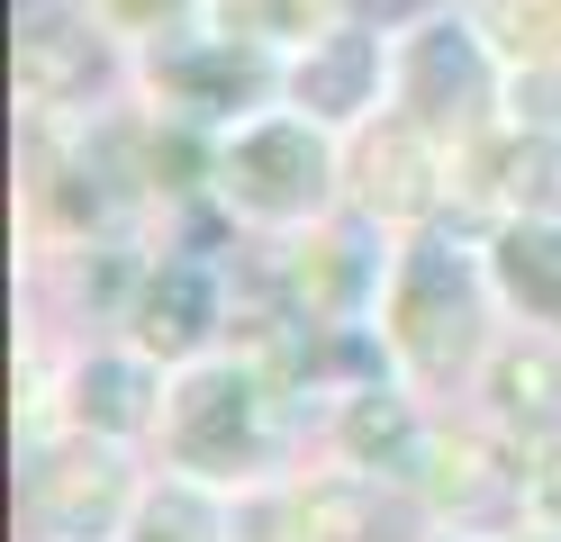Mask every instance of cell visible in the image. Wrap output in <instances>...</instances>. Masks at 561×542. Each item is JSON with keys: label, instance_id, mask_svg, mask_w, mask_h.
Masks as SVG:
<instances>
[{"label": "cell", "instance_id": "cell-2", "mask_svg": "<svg viewBox=\"0 0 561 542\" xmlns=\"http://www.w3.org/2000/svg\"><path fill=\"white\" fill-rule=\"evenodd\" d=\"M327 181H335V154L318 118H244L227 145H218V199L263 235H290L327 208Z\"/></svg>", "mask_w": 561, "mask_h": 542}, {"label": "cell", "instance_id": "cell-1", "mask_svg": "<svg viewBox=\"0 0 561 542\" xmlns=\"http://www.w3.org/2000/svg\"><path fill=\"white\" fill-rule=\"evenodd\" d=\"M489 299H499V280H489L462 244L416 235L399 263H390L380 344H390L416 380H453V371H471L480 344H489Z\"/></svg>", "mask_w": 561, "mask_h": 542}, {"label": "cell", "instance_id": "cell-20", "mask_svg": "<svg viewBox=\"0 0 561 542\" xmlns=\"http://www.w3.org/2000/svg\"><path fill=\"white\" fill-rule=\"evenodd\" d=\"M163 10H182V0H100V19H118V27H154Z\"/></svg>", "mask_w": 561, "mask_h": 542}, {"label": "cell", "instance_id": "cell-17", "mask_svg": "<svg viewBox=\"0 0 561 542\" xmlns=\"http://www.w3.org/2000/svg\"><path fill=\"white\" fill-rule=\"evenodd\" d=\"M416 480H426V497L435 506H453V497H507V488H525V480H507V470H489V443H471V434H453V443H416Z\"/></svg>", "mask_w": 561, "mask_h": 542}, {"label": "cell", "instance_id": "cell-22", "mask_svg": "<svg viewBox=\"0 0 561 542\" xmlns=\"http://www.w3.org/2000/svg\"><path fill=\"white\" fill-rule=\"evenodd\" d=\"M444 542H480V533H444Z\"/></svg>", "mask_w": 561, "mask_h": 542}, {"label": "cell", "instance_id": "cell-11", "mask_svg": "<svg viewBox=\"0 0 561 542\" xmlns=\"http://www.w3.org/2000/svg\"><path fill=\"white\" fill-rule=\"evenodd\" d=\"M363 172H371V181H363V199H371L380 217H426V208L444 199V172H453V163H444V145H435L426 127H408V118H399L390 136L371 145V163H363Z\"/></svg>", "mask_w": 561, "mask_h": 542}, {"label": "cell", "instance_id": "cell-8", "mask_svg": "<svg viewBox=\"0 0 561 542\" xmlns=\"http://www.w3.org/2000/svg\"><path fill=\"white\" fill-rule=\"evenodd\" d=\"M380 91V36L363 27H327V36H308V55L290 64V100H299V118H363Z\"/></svg>", "mask_w": 561, "mask_h": 542}, {"label": "cell", "instance_id": "cell-3", "mask_svg": "<svg viewBox=\"0 0 561 542\" xmlns=\"http://www.w3.org/2000/svg\"><path fill=\"white\" fill-rule=\"evenodd\" d=\"M163 443H172V470L182 480H208V488H236V480H263L272 461V397L254 371L236 361H208L172 389L163 407Z\"/></svg>", "mask_w": 561, "mask_h": 542}, {"label": "cell", "instance_id": "cell-4", "mask_svg": "<svg viewBox=\"0 0 561 542\" xmlns=\"http://www.w3.org/2000/svg\"><path fill=\"white\" fill-rule=\"evenodd\" d=\"M27 516H37L46 542H110L127 516H136V480L118 443L91 425L73 434V443H37V461H27Z\"/></svg>", "mask_w": 561, "mask_h": 542}, {"label": "cell", "instance_id": "cell-12", "mask_svg": "<svg viewBox=\"0 0 561 542\" xmlns=\"http://www.w3.org/2000/svg\"><path fill=\"white\" fill-rule=\"evenodd\" d=\"M335 443H344V461H354V470H416V443H426V425L408 416V397H399V389L363 380V389L335 407Z\"/></svg>", "mask_w": 561, "mask_h": 542}, {"label": "cell", "instance_id": "cell-9", "mask_svg": "<svg viewBox=\"0 0 561 542\" xmlns=\"http://www.w3.org/2000/svg\"><path fill=\"white\" fill-rule=\"evenodd\" d=\"M154 397H163V380H154V353H91L82 361V371H73V416L91 425V434H110V443H118V434H146L163 407H154Z\"/></svg>", "mask_w": 561, "mask_h": 542}, {"label": "cell", "instance_id": "cell-16", "mask_svg": "<svg viewBox=\"0 0 561 542\" xmlns=\"http://www.w3.org/2000/svg\"><path fill=\"white\" fill-rule=\"evenodd\" d=\"M499 199H507V217L561 227V136H552V127H535V136H516V145H507V163H499Z\"/></svg>", "mask_w": 561, "mask_h": 542}, {"label": "cell", "instance_id": "cell-14", "mask_svg": "<svg viewBox=\"0 0 561 542\" xmlns=\"http://www.w3.org/2000/svg\"><path fill=\"white\" fill-rule=\"evenodd\" d=\"M499 416L507 425H535L543 443L561 434V335L552 344H516L499 361Z\"/></svg>", "mask_w": 561, "mask_h": 542}, {"label": "cell", "instance_id": "cell-15", "mask_svg": "<svg viewBox=\"0 0 561 542\" xmlns=\"http://www.w3.org/2000/svg\"><path fill=\"white\" fill-rule=\"evenodd\" d=\"M236 524L218 516V497H208V480H163L154 497H136L127 516V542H227Z\"/></svg>", "mask_w": 561, "mask_h": 542}, {"label": "cell", "instance_id": "cell-7", "mask_svg": "<svg viewBox=\"0 0 561 542\" xmlns=\"http://www.w3.org/2000/svg\"><path fill=\"white\" fill-rule=\"evenodd\" d=\"M127 325H136V353L191 361L208 335H218V280H208V263H163V272H146Z\"/></svg>", "mask_w": 561, "mask_h": 542}, {"label": "cell", "instance_id": "cell-6", "mask_svg": "<svg viewBox=\"0 0 561 542\" xmlns=\"http://www.w3.org/2000/svg\"><path fill=\"white\" fill-rule=\"evenodd\" d=\"M154 91L182 118H236V108H254L272 91V64L254 46H236V36H163L154 46Z\"/></svg>", "mask_w": 561, "mask_h": 542}, {"label": "cell", "instance_id": "cell-18", "mask_svg": "<svg viewBox=\"0 0 561 542\" xmlns=\"http://www.w3.org/2000/svg\"><path fill=\"white\" fill-rule=\"evenodd\" d=\"M480 36L516 64H561V0H480Z\"/></svg>", "mask_w": 561, "mask_h": 542}, {"label": "cell", "instance_id": "cell-21", "mask_svg": "<svg viewBox=\"0 0 561 542\" xmlns=\"http://www.w3.org/2000/svg\"><path fill=\"white\" fill-rule=\"evenodd\" d=\"M507 542H561V524H525V533H507Z\"/></svg>", "mask_w": 561, "mask_h": 542}, {"label": "cell", "instance_id": "cell-10", "mask_svg": "<svg viewBox=\"0 0 561 542\" xmlns=\"http://www.w3.org/2000/svg\"><path fill=\"white\" fill-rule=\"evenodd\" d=\"M489 280H499V299L535 325V335H561V227L516 217V227L489 244Z\"/></svg>", "mask_w": 561, "mask_h": 542}, {"label": "cell", "instance_id": "cell-13", "mask_svg": "<svg viewBox=\"0 0 561 542\" xmlns=\"http://www.w3.org/2000/svg\"><path fill=\"white\" fill-rule=\"evenodd\" d=\"M100 82V36L91 27H55L37 19L19 36V100L27 108H64V100H91Z\"/></svg>", "mask_w": 561, "mask_h": 542}, {"label": "cell", "instance_id": "cell-19", "mask_svg": "<svg viewBox=\"0 0 561 542\" xmlns=\"http://www.w3.org/2000/svg\"><path fill=\"white\" fill-rule=\"evenodd\" d=\"M516 480H525V488H516V497H525V524H561V434L516 470Z\"/></svg>", "mask_w": 561, "mask_h": 542}, {"label": "cell", "instance_id": "cell-5", "mask_svg": "<svg viewBox=\"0 0 561 542\" xmlns=\"http://www.w3.org/2000/svg\"><path fill=\"white\" fill-rule=\"evenodd\" d=\"M480 108H489V46H480V27L426 19L399 46V118L426 127V136H462Z\"/></svg>", "mask_w": 561, "mask_h": 542}]
</instances>
